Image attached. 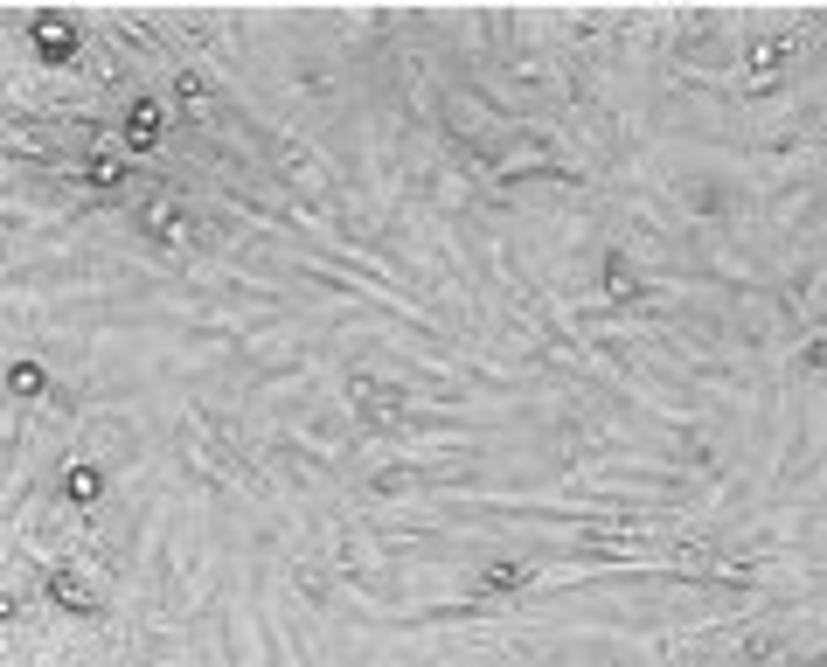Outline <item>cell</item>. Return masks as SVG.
Instances as JSON below:
<instances>
[{
  "mask_svg": "<svg viewBox=\"0 0 827 667\" xmlns=\"http://www.w3.org/2000/svg\"><path fill=\"white\" fill-rule=\"evenodd\" d=\"M355 403H362V410H369V417H397V390H390V383H376V376H355Z\"/></svg>",
  "mask_w": 827,
  "mask_h": 667,
  "instance_id": "6da1fadb",
  "label": "cell"
}]
</instances>
